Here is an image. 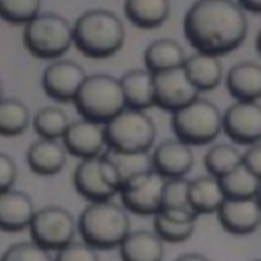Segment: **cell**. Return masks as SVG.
<instances>
[{"label": "cell", "instance_id": "20", "mask_svg": "<svg viewBox=\"0 0 261 261\" xmlns=\"http://www.w3.org/2000/svg\"><path fill=\"white\" fill-rule=\"evenodd\" d=\"M183 71L199 92L213 91L223 82V65L220 58L209 56V54L195 53L192 56H187L183 63Z\"/></svg>", "mask_w": 261, "mask_h": 261}, {"label": "cell", "instance_id": "29", "mask_svg": "<svg viewBox=\"0 0 261 261\" xmlns=\"http://www.w3.org/2000/svg\"><path fill=\"white\" fill-rule=\"evenodd\" d=\"M70 117L60 107H44L35 113L32 125L42 140H61L70 125Z\"/></svg>", "mask_w": 261, "mask_h": 261}, {"label": "cell", "instance_id": "6", "mask_svg": "<svg viewBox=\"0 0 261 261\" xmlns=\"http://www.w3.org/2000/svg\"><path fill=\"white\" fill-rule=\"evenodd\" d=\"M23 44L33 58L61 60L73 45V27L70 21L54 12H40L23 30Z\"/></svg>", "mask_w": 261, "mask_h": 261}, {"label": "cell", "instance_id": "21", "mask_svg": "<svg viewBox=\"0 0 261 261\" xmlns=\"http://www.w3.org/2000/svg\"><path fill=\"white\" fill-rule=\"evenodd\" d=\"M125 108L145 112L153 107V75L145 68L129 70L119 79Z\"/></svg>", "mask_w": 261, "mask_h": 261}, {"label": "cell", "instance_id": "27", "mask_svg": "<svg viewBox=\"0 0 261 261\" xmlns=\"http://www.w3.org/2000/svg\"><path fill=\"white\" fill-rule=\"evenodd\" d=\"M32 124V115L23 101L4 98L0 101V136H21Z\"/></svg>", "mask_w": 261, "mask_h": 261}, {"label": "cell", "instance_id": "24", "mask_svg": "<svg viewBox=\"0 0 261 261\" xmlns=\"http://www.w3.org/2000/svg\"><path fill=\"white\" fill-rule=\"evenodd\" d=\"M188 200L197 214H216L225 200L220 179L213 176H197L188 179Z\"/></svg>", "mask_w": 261, "mask_h": 261}, {"label": "cell", "instance_id": "39", "mask_svg": "<svg viewBox=\"0 0 261 261\" xmlns=\"http://www.w3.org/2000/svg\"><path fill=\"white\" fill-rule=\"evenodd\" d=\"M4 99V84H2V79H0V101Z\"/></svg>", "mask_w": 261, "mask_h": 261}, {"label": "cell", "instance_id": "1", "mask_svg": "<svg viewBox=\"0 0 261 261\" xmlns=\"http://www.w3.org/2000/svg\"><path fill=\"white\" fill-rule=\"evenodd\" d=\"M247 16L231 0H200L185 14L183 30L197 53L225 56L239 49L247 37Z\"/></svg>", "mask_w": 261, "mask_h": 261}, {"label": "cell", "instance_id": "2", "mask_svg": "<svg viewBox=\"0 0 261 261\" xmlns=\"http://www.w3.org/2000/svg\"><path fill=\"white\" fill-rule=\"evenodd\" d=\"M71 27L75 47L91 60H107L115 56L125 42L124 21L108 9L82 12Z\"/></svg>", "mask_w": 261, "mask_h": 261}, {"label": "cell", "instance_id": "4", "mask_svg": "<svg viewBox=\"0 0 261 261\" xmlns=\"http://www.w3.org/2000/svg\"><path fill=\"white\" fill-rule=\"evenodd\" d=\"M73 105L82 119L101 125L125 110L119 79L108 73L87 75L75 96Z\"/></svg>", "mask_w": 261, "mask_h": 261}, {"label": "cell", "instance_id": "10", "mask_svg": "<svg viewBox=\"0 0 261 261\" xmlns=\"http://www.w3.org/2000/svg\"><path fill=\"white\" fill-rule=\"evenodd\" d=\"M166 179L153 169L133 176L120 187L122 207L140 216H155L161 211Z\"/></svg>", "mask_w": 261, "mask_h": 261}, {"label": "cell", "instance_id": "32", "mask_svg": "<svg viewBox=\"0 0 261 261\" xmlns=\"http://www.w3.org/2000/svg\"><path fill=\"white\" fill-rule=\"evenodd\" d=\"M195 230H197V221H187V223L172 221L161 213H157L153 216V231L159 235V239L162 242H169V244L187 242L195 233Z\"/></svg>", "mask_w": 261, "mask_h": 261}, {"label": "cell", "instance_id": "7", "mask_svg": "<svg viewBox=\"0 0 261 261\" xmlns=\"http://www.w3.org/2000/svg\"><path fill=\"white\" fill-rule=\"evenodd\" d=\"M171 127L176 140L183 141L185 145H209L221 134V112L207 98H197L172 113Z\"/></svg>", "mask_w": 261, "mask_h": 261}, {"label": "cell", "instance_id": "17", "mask_svg": "<svg viewBox=\"0 0 261 261\" xmlns=\"http://www.w3.org/2000/svg\"><path fill=\"white\" fill-rule=\"evenodd\" d=\"M35 204L28 193L11 188L0 193V230L18 233L30 226L35 216Z\"/></svg>", "mask_w": 261, "mask_h": 261}, {"label": "cell", "instance_id": "31", "mask_svg": "<svg viewBox=\"0 0 261 261\" xmlns=\"http://www.w3.org/2000/svg\"><path fill=\"white\" fill-rule=\"evenodd\" d=\"M39 0H0V18L9 24L27 27L40 14Z\"/></svg>", "mask_w": 261, "mask_h": 261}, {"label": "cell", "instance_id": "40", "mask_svg": "<svg viewBox=\"0 0 261 261\" xmlns=\"http://www.w3.org/2000/svg\"><path fill=\"white\" fill-rule=\"evenodd\" d=\"M251 261H259V259H251Z\"/></svg>", "mask_w": 261, "mask_h": 261}, {"label": "cell", "instance_id": "35", "mask_svg": "<svg viewBox=\"0 0 261 261\" xmlns=\"http://www.w3.org/2000/svg\"><path fill=\"white\" fill-rule=\"evenodd\" d=\"M54 261H99L98 251L91 247L89 244L84 241L81 242H70L68 246L61 247L56 251V258Z\"/></svg>", "mask_w": 261, "mask_h": 261}, {"label": "cell", "instance_id": "33", "mask_svg": "<svg viewBox=\"0 0 261 261\" xmlns=\"http://www.w3.org/2000/svg\"><path fill=\"white\" fill-rule=\"evenodd\" d=\"M161 211H193L190 200H188V179L187 178L166 179L164 190H162Z\"/></svg>", "mask_w": 261, "mask_h": 261}, {"label": "cell", "instance_id": "11", "mask_svg": "<svg viewBox=\"0 0 261 261\" xmlns=\"http://www.w3.org/2000/svg\"><path fill=\"white\" fill-rule=\"evenodd\" d=\"M221 130L237 145L251 146L261 138V107L258 101H235L221 113Z\"/></svg>", "mask_w": 261, "mask_h": 261}, {"label": "cell", "instance_id": "23", "mask_svg": "<svg viewBox=\"0 0 261 261\" xmlns=\"http://www.w3.org/2000/svg\"><path fill=\"white\" fill-rule=\"evenodd\" d=\"M185 60L187 53L174 39H157L150 42L145 49V70H148L151 75L181 68Z\"/></svg>", "mask_w": 261, "mask_h": 261}, {"label": "cell", "instance_id": "28", "mask_svg": "<svg viewBox=\"0 0 261 261\" xmlns=\"http://www.w3.org/2000/svg\"><path fill=\"white\" fill-rule=\"evenodd\" d=\"M241 157L242 153L237 150V146L228 143H218L205 151L204 167L209 176L220 179L241 166Z\"/></svg>", "mask_w": 261, "mask_h": 261}, {"label": "cell", "instance_id": "16", "mask_svg": "<svg viewBox=\"0 0 261 261\" xmlns=\"http://www.w3.org/2000/svg\"><path fill=\"white\" fill-rule=\"evenodd\" d=\"M216 214L220 225L230 233H254L261 223L259 199H225Z\"/></svg>", "mask_w": 261, "mask_h": 261}, {"label": "cell", "instance_id": "5", "mask_svg": "<svg viewBox=\"0 0 261 261\" xmlns=\"http://www.w3.org/2000/svg\"><path fill=\"white\" fill-rule=\"evenodd\" d=\"M108 150L120 153H150L157 125L146 112L125 108L103 125Z\"/></svg>", "mask_w": 261, "mask_h": 261}, {"label": "cell", "instance_id": "18", "mask_svg": "<svg viewBox=\"0 0 261 261\" xmlns=\"http://www.w3.org/2000/svg\"><path fill=\"white\" fill-rule=\"evenodd\" d=\"M226 89L235 101H259L261 65L251 60L235 63L225 77Z\"/></svg>", "mask_w": 261, "mask_h": 261}, {"label": "cell", "instance_id": "12", "mask_svg": "<svg viewBox=\"0 0 261 261\" xmlns=\"http://www.w3.org/2000/svg\"><path fill=\"white\" fill-rule=\"evenodd\" d=\"M197 98H200V92L187 79L183 66L153 75V107L174 113Z\"/></svg>", "mask_w": 261, "mask_h": 261}, {"label": "cell", "instance_id": "25", "mask_svg": "<svg viewBox=\"0 0 261 261\" xmlns=\"http://www.w3.org/2000/svg\"><path fill=\"white\" fill-rule=\"evenodd\" d=\"M124 12L134 27L153 30L169 19L171 4L167 0H127L124 4Z\"/></svg>", "mask_w": 261, "mask_h": 261}, {"label": "cell", "instance_id": "30", "mask_svg": "<svg viewBox=\"0 0 261 261\" xmlns=\"http://www.w3.org/2000/svg\"><path fill=\"white\" fill-rule=\"evenodd\" d=\"M105 157L112 162V166L115 167L117 176L120 179V187L133 176L141 174L151 169V161L150 153H120V151L107 150Z\"/></svg>", "mask_w": 261, "mask_h": 261}, {"label": "cell", "instance_id": "14", "mask_svg": "<svg viewBox=\"0 0 261 261\" xmlns=\"http://www.w3.org/2000/svg\"><path fill=\"white\" fill-rule=\"evenodd\" d=\"M61 140L66 153L73 155L81 161L99 157L103 155V150L107 146L103 125L86 119L70 122Z\"/></svg>", "mask_w": 261, "mask_h": 261}, {"label": "cell", "instance_id": "36", "mask_svg": "<svg viewBox=\"0 0 261 261\" xmlns=\"http://www.w3.org/2000/svg\"><path fill=\"white\" fill-rule=\"evenodd\" d=\"M18 179V166L11 155L0 151V193L14 188Z\"/></svg>", "mask_w": 261, "mask_h": 261}, {"label": "cell", "instance_id": "38", "mask_svg": "<svg viewBox=\"0 0 261 261\" xmlns=\"http://www.w3.org/2000/svg\"><path fill=\"white\" fill-rule=\"evenodd\" d=\"M174 261H211L207 256L200 254V252H183Z\"/></svg>", "mask_w": 261, "mask_h": 261}, {"label": "cell", "instance_id": "37", "mask_svg": "<svg viewBox=\"0 0 261 261\" xmlns=\"http://www.w3.org/2000/svg\"><path fill=\"white\" fill-rule=\"evenodd\" d=\"M241 164L242 167H246L251 174L261 178V146L259 143H254V145L247 146V150L242 153L241 157Z\"/></svg>", "mask_w": 261, "mask_h": 261}, {"label": "cell", "instance_id": "22", "mask_svg": "<svg viewBox=\"0 0 261 261\" xmlns=\"http://www.w3.org/2000/svg\"><path fill=\"white\" fill-rule=\"evenodd\" d=\"M122 261H164V242L153 230H134L119 246Z\"/></svg>", "mask_w": 261, "mask_h": 261}, {"label": "cell", "instance_id": "15", "mask_svg": "<svg viewBox=\"0 0 261 261\" xmlns=\"http://www.w3.org/2000/svg\"><path fill=\"white\" fill-rule=\"evenodd\" d=\"M150 161L151 169L155 172H159L164 179H172L185 178L192 171L195 164V155H193L192 146L172 138L155 146L150 153Z\"/></svg>", "mask_w": 261, "mask_h": 261}, {"label": "cell", "instance_id": "26", "mask_svg": "<svg viewBox=\"0 0 261 261\" xmlns=\"http://www.w3.org/2000/svg\"><path fill=\"white\" fill-rule=\"evenodd\" d=\"M220 185L225 199H259L261 178L251 174L242 164L220 178Z\"/></svg>", "mask_w": 261, "mask_h": 261}, {"label": "cell", "instance_id": "34", "mask_svg": "<svg viewBox=\"0 0 261 261\" xmlns=\"http://www.w3.org/2000/svg\"><path fill=\"white\" fill-rule=\"evenodd\" d=\"M0 261H54L49 251L33 241H21L11 244L0 256Z\"/></svg>", "mask_w": 261, "mask_h": 261}, {"label": "cell", "instance_id": "19", "mask_svg": "<svg viewBox=\"0 0 261 261\" xmlns=\"http://www.w3.org/2000/svg\"><path fill=\"white\" fill-rule=\"evenodd\" d=\"M27 164L32 172L39 176H54L60 174L66 164V150L61 143L54 140L33 141L27 150Z\"/></svg>", "mask_w": 261, "mask_h": 261}, {"label": "cell", "instance_id": "3", "mask_svg": "<svg viewBox=\"0 0 261 261\" xmlns=\"http://www.w3.org/2000/svg\"><path fill=\"white\" fill-rule=\"evenodd\" d=\"M82 241L96 251L119 247L130 231V218L122 205L113 200L89 202L77 220Z\"/></svg>", "mask_w": 261, "mask_h": 261}, {"label": "cell", "instance_id": "9", "mask_svg": "<svg viewBox=\"0 0 261 261\" xmlns=\"http://www.w3.org/2000/svg\"><path fill=\"white\" fill-rule=\"evenodd\" d=\"M28 230L32 241L45 251H60L75 241L77 221L68 209L61 205H45L35 211Z\"/></svg>", "mask_w": 261, "mask_h": 261}, {"label": "cell", "instance_id": "8", "mask_svg": "<svg viewBox=\"0 0 261 261\" xmlns=\"http://www.w3.org/2000/svg\"><path fill=\"white\" fill-rule=\"evenodd\" d=\"M73 187L89 202L112 200L120 190V179L115 167L105 155L81 161L73 172Z\"/></svg>", "mask_w": 261, "mask_h": 261}, {"label": "cell", "instance_id": "13", "mask_svg": "<svg viewBox=\"0 0 261 261\" xmlns=\"http://www.w3.org/2000/svg\"><path fill=\"white\" fill-rule=\"evenodd\" d=\"M86 77V70L77 61L56 60L45 66L42 73V87L50 99L58 103H73Z\"/></svg>", "mask_w": 261, "mask_h": 261}]
</instances>
